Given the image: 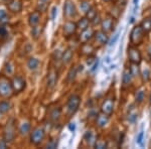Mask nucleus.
<instances>
[{
  "label": "nucleus",
  "mask_w": 151,
  "mask_h": 149,
  "mask_svg": "<svg viewBox=\"0 0 151 149\" xmlns=\"http://www.w3.org/2000/svg\"><path fill=\"white\" fill-rule=\"evenodd\" d=\"M143 38H144V31L141 28V26H136V27H134L130 35L131 42H132L134 45H140L143 41Z\"/></svg>",
  "instance_id": "nucleus-5"
},
{
  "label": "nucleus",
  "mask_w": 151,
  "mask_h": 149,
  "mask_svg": "<svg viewBox=\"0 0 151 149\" xmlns=\"http://www.w3.org/2000/svg\"><path fill=\"white\" fill-rule=\"evenodd\" d=\"M109 117L108 115L104 114V113H100L96 116V124L97 126L100 127V128H103L108 124L109 122Z\"/></svg>",
  "instance_id": "nucleus-15"
},
{
  "label": "nucleus",
  "mask_w": 151,
  "mask_h": 149,
  "mask_svg": "<svg viewBox=\"0 0 151 149\" xmlns=\"http://www.w3.org/2000/svg\"><path fill=\"white\" fill-rule=\"evenodd\" d=\"M94 38H95V41L97 43H99L100 45H104L108 42V35H107V32H105L103 30H99V31H96L94 32Z\"/></svg>",
  "instance_id": "nucleus-13"
},
{
  "label": "nucleus",
  "mask_w": 151,
  "mask_h": 149,
  "mask_svg": "<svg viewBox=\"0 0 151 149\" xmlns=\"http://www.w3.org/2000/svg\"><path fill=\"white\" fill-rule=\"evenodd\" d=\"M130 73H131V75H132V77H136V76H138V74H139V69H138L137 65L133 63V66H131Z\"/></svg>",
  "instance_id": "nucleus-36"
},
{
  "label": "nucleus",
  "mask_w": 151,
  "mask_h": 149,
  "mask_svg": "<svg viewBox=\"0 0 151 149\" xmlns=\"http://www.w3.org/2000/svg\"><path fill=\"white\" fill-rule=\"evenodd\" d=\"M94 50H95L94 46L91 43H87V42L83 43L81 48H80V53L84 55H91L94 53Z\"/></svg>",
  "instance_id": "nucleus-17"
},
{
  "label": "nucleus",
  "mask_w": 151,
  "mask_h": 149,
  "mask_svg": "<svg viewBox=\"0 0 151 149\" xmlns=\"http://www.w3.org/2000/svg\"><path fill=\"white\" fill-rule=\"evenodd\" d=\"M0 117H1V113H0Z\"/></svg>",
  "instance_id": "nucleus-49"
},
{
  "label": "nucleus",
  "mask_w": 151,
  "mask_h": 149,
  "mask_svg": "<svg viewBox=\"0 0 151 149\" xmlns=\"http://www.w3.org/2000/svg\"><path fill=\"white\" fill-rule=\"evenodd\" d=\"M119 35H120V32L118 31V32H117L116 35H114V38H112V40H111V42H110V45H114V43H115L116 41H117V40H118V37H119Z\"/></svg>",
  "instance_id": "nucleus-40"
},
{
  "label": "nucleus",
  "mask_w": 151,
  "mask_h": 149,
  "mask_svg": "<svg viewBox=\"0 0 151 149\" xmlns=\"http://www.w3.org/2000/svg\"><path fill=\"white\" fill-rule=\"evenodd\" d=\"M77 14V9L74 4V2L72 0H67L64 6V15L65 17H74Z\"/></svg>",
  "instance_id": "nucleus-9"
},
{
  "label": "nucleus",
  "mask_w": 151,
  "mask_h": 149,
  "mask_svg": "<svg viewBox=\"0 0 151 149\" xmlns=\"http://www.w3.org/2000/svg\"><path fill=\"white\" fill-rule=\"evenodd\" d=\"M77 68L73 67L72 69L69 71V73H68V77H67V82L68 83H73L74 82V80L76 79V76H77Z\"/></svg>",
  "instance_id": "nucleus-28"
},
{
  "label": "nucleus",
  "mask_w": 151,
  "mask_h": 149,
  "mask_svg": "<svg viewBox=\"0 0 151 149\" xmlns=\"http://www.w3.org/2000/svg\"><path fill=\"white\" fill-rule=\"evenodd\" d=\"M58 71L55 69H50L47 77V90L50 91V90L55 89V87L57 86V83H58Z\"/></svg>",
  "instance_id": "nucleus-7"
},
{
  "label": "nucleus",
  "mask_w": 151,
  "mask_h": 149,
  "mask_svg": "<svg viewBox=\"0 0 151 149\" xmlns=\"http://www.w3.org/2000/svg\"><path fill=\"white\" fill-rule=\"evenodd\" d=\"M16 137V121L13 118L9 119L3 129V139L7 143L13 142Z\"/></svg>",
  "instance_id": "nucleus-1"
},
{
  "label": "nucleus",
  "mask_w": 151,
  "mask_h": 149,
  "mask_svg": "<svg viewBox=\"0 0 151 149\" xmlns=\"http://www.w3.org/2000/svg\"><path fill=\"white\" fill-rule=\"evenodd\" d=\"M41 32H42L41 26H40V25L33 26L32 29H31V36H32L35 40H37V38L41 35Z\"/></svg>",
  "instance_id": "nucleus-27"
},
{
  "label": "nucleus",
  "mask_w": 151,
  "mask_h": 149,
  "mask_svg": "<svg viewBox=\"0 0 151 149\" xmlns=\"http://www.w3.org/2000/svg\"><path fill=\"white\" fill-rule=\"evenodd\" d=\"M143 79H144L145 81H147L148 79H149V71L148 70H145L144 72H143Z\"/></svg>",
  "instance_id": "nucleus-42"
},
{
  "label": "nucleus",
  "mask_w": 151,
  "mask_h": 149,
  "mask_svg": "<svg viewBox=\"0 0 151 149\" xmlns=\"http://www.w3.org/2000/svg\"><path fill=\"white\" fill-rule=\"evenodd\" d=\"M12 89H13V93H21L25 89L26 82L21 76H15L13 79L11 80Z\"/></svg>",
  "instance_id": "nucleus-6"
},
{
  "label": "nucleus",
  "mask_w": 151,
  "mask_h": 149,
  "mask_svg": "<svg viewBox=\"0 0 151 149\" xmlns=\"http://www.w3.org/2000/svg\"><path fill=\"white\" fill-rule=\"evenodd\" d=\"M40 16H41V14H40V10L33 11L32 13H30L28 16V24L31 26V27L38 25L40 22Z\"/></svg>",
  "instance_id": "nucleus-14"
},
{
  "label": "nucleus",
  "mask_w": 151,
  "mask_h": 149,
  "mask_svg": "<svg viewBox=\"0 0 151 149\" xmlns=\"http://www.w3.org/2000/svg\"><path fill=\"white\" fill-rule=\"evenodd\" d=\"M86 14H87L86 17L89 19L90 21H92L97 15H98V12H97V9L95 8V7H91V8L86 12Z\"/></svg>",
  "instance_id": "nucleus-29"
},
{
  "label": "nucleus",
  "mask_w": 151,
  "mask_h": 149,
  "mask_svg": "<svg viewBox=\"0 0 151 149\" xmlns=\"http://www.w3.org/2000/svg\"><path fill=\"white\" fill-rule=\"evenodd\" d=\"M143 136H144V133H143V132H140V133H139V135H138V137H137V142L139 143V144L142 143Z\"/></svg>",
  "instance_id": "nucleus-41"
},
{
  "label": "nucleus",
  "mask_w": 151,
  "mask_h": 149,
  "mask_svg": "<svg viewBox=\"0 0 151 149\" xmlns=\"http://www.w3.org/2000/svg\"><path fill=\"white\" fill-rule=\"evenodd\" d=\"M7 8L12 13H19L22 10V0H8Z\"/></svg>",
  "instance_id": "nucleus-10"
},
{
  "label": "nucleus",
  "mask_w": 151,
  "mask_h": 149,
  "mask_svg": "<svg viewBox=\"0 0 151 149\" xmlns=\"http://www.w3.org/2000/svg\"><path fill=\"white\" fill-rule=\"evenodd\" d=\"M89 24H90V20L87 17H83L78 21L77 23V27L80 29L81 31L86 30L87 28H89Z\"/></svg>",
  "instance_id": "nucleus-22"
},
{
  "label": "nucleus",
  "mask_w": 151,
  "mask_h": 149,
  "mask_svg": "<svg viewBox=\"0 0 151 149\" xmlns=\"http://www.w3.org/2000/svg\"><path fill=\"white\" fill-rule=\"evenodd\" d=\"M77 23H75L74 21H67L64 25H63V32L65 36H70L75 35L77 31Z\"/></svg>",
  "instance_id": "nucleus-11"
},
{
  "label": "nucleus",
  "mask_w": 151,
  "mask_h": 149,
  "mask_svg": "<svg viewBox=\"0 0 151 149\" xmlns=\"http://www.w3.org/2000/svg\"><path fill=\"white\" fill-rule=\"evenodd\" d=\"M80 103H81V98L78 95H73L69 98L68 100V104H67V108H68V113L69 115H74L76 112L78 111L80 106Z\"/></svg>",
  "instance_id": "nucleus-4"
},
{
  "label": "nucleus",
  "mask_w": 151,
  "mask_h": 149,
  "mask_svg": "<svg viewBox=\"0 0 151 149\" xmlns=\"http://www.w3.org/2000/svg\"><path fill=\"white\" fill-rule=\"evenodd\" d=\"M94 36V31L92 30L91 28H87L86 30L82 31V35L80 36V40H81L83 42H87L90 38H92Z\"/></svg>",
  "instance_id": "nucleus-20"
},
{
  "label": "nucleus",
  "mask_w": 151,
  "mask_h": 149,
  "mask_svg": "<svg viewBox=\"0 0 151 149\" xmlns=\"http://www.w3.org/2000/svg\"><path fill=\"white\" fill-rule=\"evenodd\" d=\"M113 110H114V101L112 99H106L103 102L101 107L102 113L108 115V116H111L112 113H113Z\"/></svg>",
  "instance_id": "nucleus-12"
},
{
  "label": "nucleus",
  "mask_w": 151,
  "mask_h": 149,
  "mask_svg": "<svg viewBox=\"0 0 151 149\" xmlns=\"http://www.w3.org/2000/svg\"><path fill=\"white\" fill-rule=\"evenodd\" d=\"M8 35V31L5 27V24L0 23V40H4Z\"/></svg>",
  "instance_id": "nucleus-32"
},
{
  "label": "nucleus",
  "mask_w": 151,
  "mask_h": 149,
  "mask_svg": "<svg viewBox=\"0 0 151 149\" xmlns=\"http://www.w3.org/2000/svg\"><path fill=\"white\" fill-rule=\"evenodd\" d=\"M30 129H31V125L28 121L22 122V123L20 124V126L18 127V133L20 134L21 136H25L30 132Z\"/></svg>",
  "instance_id": "nucleus-18"
},
{
  "label": "nucleus",
  "mask_w": 151,
  "mask_h": 149,
  "mask_svg": "<svg viewBox=\"0 0 151 149\" xmlns=\"http://www.w3.org/2000/svg\"><path fill=\"white\" fill-rule=\"evenodd\" d=\"M11 109V104L9 101H1L0 102V113L1 114H6L10 111Z\"/></svg>",
  "instance_id": "nucleus-23"
},
{
  "label": "nucleus",
  "mask_w": 151,
  "mask_h": 149,
  "mask_svg": "<svg viewBox=\"0 0 151 149\" xmlns=\"http://www.w3.org/2000/svg\"><path fill=\"white\" fill-rule=\"evenodd\" d=\"M80 7H81V10L82 11L87 12L90 8H91L92 6H91V4H90L88 1H82L81 4H80Z\"/></svg>",
  "instance_id": "nucleus-34"
},
{
  "label": "nucleus",
  "mask_w": 151,
  "mask_h": 149,
  "mask_svg": "<svg viewBox=\"0 0 151 149\" xmlns=\"http://www.w3.org/2000/svg\"><path fill=\"white\" fill-rule=\"evenodd\" d=\"M69 127H70V130H75V125H74V123H70V125Z\"/></svg>",
  "instance_id": "nucleus-46"
},
{
  "label": "nucleus",
  "mask_w": 151,
  "mask_h": 149,
  "mask_svg": "<svg viewBox=\"0 0 151 149\" xmlns=\"http://www.w3.org/2000/svg\"><path fill=\"white\" fill-rule=\"evenodd\" d=\"M94 146L96 148H99V149L106 148L107 143H106V141H104V140H96V142H95Z\"/></svg>",
  "instance_id": "nucleus-35"
},
{
  "label": "nucleus",
  "mask_w": 151,
  "mask_h": 149,
  "mask_svg": "<svg viewBox=\"0 0 151 149\" xmlns=\"http://www.w3.org/2000/svg\"><path fill=\"white\" fill-rule=\"evenodd\" d=\"M47 1L48 0H38L37 5H38V9H40V11H42L43 9H45V7L47 6Z\"/></svg>",
  "instance_id": "nucleus-37"
},
{
  "label": "nucleus",
  "mask_w": 151,
  "mask_h": 149,
  "mask_svg": "<svg viewBox=\"0 0 151 149\" xmlns=\"http://www.w3.org/2000/svg\"><path fill=\"white\" fill-rule=\"evenodd\" d=\"M136 102L137 103H142L143 100H144V92L142 91V90H140V91H138L136 93Z\"/></svg>",
  "instance_id": "nucleus-33"
},
{
  "label": "nucleus",
  "mask_w": 151,
  "mask_h": 149,
  "mask_svg": "<svg viewBox=\"0 0 151 149\" xmlns=\"http://www.w3.org/2000/svg\"><path fill=\"white\" fill-rule=\"evenodd\" d=\"M45 131L42 127L38 126L33 129L30 132V136H29V141L32 145H40V144L45 140Z\"/></svg>",
  "instance_id": "nucleus-3"
},
{
  "label": "nucleus",
  "mask_w": 151,
  "mask_h": 149,
  "mask_svg": "<svg viewBox=\"0 0 151 149\" xmlns=\"http://www.w3.org/2000/svg\"><path fill=\"white\" fill-rule=\"evenodd\" d=\"M7 147V142L4 139L0 140V148H6Z\"/></svg>",
  "instance_id": "nucleus-44"
},
{
  "label": "nucleus",
  "mask_w": 151,
  "mask_h": 149,
  "mask_svg": "<svg viewBox=\"0 0 151 149\" xmlns=\"http://www.w3.org/2000/svg\"><path fill=\"white\" fill-rule=\"evenodd\" d=\"M13 94L11 81L6 76H0V97L2 98H9Z\"/></svg>",
  "instance_id": "nucleus-2"
},
{
  "label": "nucleus",
  "mask_w": 151,
  "mask_h": 149,
  "mask_svg": "<svg viewBox=\"0 0 151 149\" xmlns=\"http://www.w3.org/2000/svg\"><path fill=\"white\" fill-rule=\"evenodd\" d=\"M104 1H106V2H108V1H110V0H104Z\"/></svg>",
  "instance_id": "nucleus-48"
},
{
  "label": "nucleus",
  "mask_w": 151,
  "mask_h": 149,
  "mask_svg": "<svg viewBox=\"0 0 151 149\" xmlns=\"http://www.w3.org/2000/svg\"><path fill=\"white\" fill-rule=\"evenodd\" d=\"M133 3H134V5H135V6H137V4H138V0H133Z\"/></svg>",
  "instance_id": "nucleus-47"
},
{
  "label": "nucleus",
  "mask_w": 151,
  "mask_h": 149,
  "mask_svg": "<svg viewBox=\"0 0 151 149\" xmlns=\"http://www.w3.org/2000/svg\"><path fill=\"white\" fill-rule=\"evenodd\" d=\"M73 55H74V53H73V50H70V48H68V50L62 55V58H60V60H62V62L64 63L65 65H67V63H70V60H72V58H73Z\"/></svg>",
  "instance_id": "nucleus-21"
},
{
  "label": "nucleus",
  "mask_w": 151,
  "mask_h": 149,
  "mask_svg": "<svg viewBox=\"0 0 151 149\" xmlns=\"http://www.w3.org/2000/svg\"><path fill=\"white\" fill-rule=\"evenodd\" d=\"M131 79H132V75L130 73V70H126L123 73V78H122V82L124 86H127V85L130 84Z\"/></svg>",
  "instance_id": "nucleus-26"
},
{
  "label": "nucleus",
  "mask_w": 151,
  "mask_h": 149,
  "mask_svg": "<svg viewBox=\"0 0 151 149\" xmlns=\"http://www.w3.org/2000/svg\"><path fill=\"white\" fill-rule=\"evenodd\" d=\"M38 66H40V60H38V58H30L28 60L27 67H28L29 70L35 71L38 68Z\"/></svg>",
  "instance_id": "nucleus-24"
},
{
  "label": "nucleus",
  "mask_w": 151,
  "mask_h": 149,
  "mask_svg": "<svg viewBox=\"0 0 151 149\" xmlns=\"http://www.w3.org/2000/svg\"><path fill=\"white\" fill-rule=\"evenodd\" d=\"M92 22H93L94 24H99V23H101V20H100V16H99V14L98 15L95 17L93 20H92Z\"/></svg>",
  "instance_id": "nucleus-43"
},
{
  "label": "nucleus",
  "mask_w": 151,
  "mask_h": 149,
  "mask_svg": "<svg viewBox=\"0 0 151 149\" xmlns=\"http://www.w3.org/2000/svg\"><path fill=\"white\" fill-rule=\"evenodd\" d=\"M57 11H58V9H57V7L55 6H53L52 8V19H55V15H57Z\"/></svg>",
  "instance_id": "nucleus-39"
},
{
  "label": "nucleus",
  "mask_w": 151,
  "mask_h": 149,
  "mask_svg": "<svg viewBox=\"0 0 151 149\" xmlns=\"http://www.w3.org/2000/svg\"><path fill=\"white\" fill-rule=\"evenodd\" d=\"M140 26L144 32H149L151 30V18H144Z\"/></svg>",
  "instance_id": "nucleus-25"
},
{
  "label": "nucleus",
  "mask_w": 151,
  "mask_h": 149,
  "mask_svg": "<svg viewBox=\"0 0 151 149\" xmlns=\"http://www.w3.org/2000/svg\"><path fill=\"white\" fill-rule=\"evenodd\" d=\"M9 21V16L7 15V12L4 9H0V23L5 24Z\"/></svg>",
  "instance_id": "nucleus-30"
},
{
  "label": "nucleus",
  "mask_w": 151,
  "mask_h": 149,
  "mask_svg": "<svg viewBox=\"0 0 151 149\" xmlns=\"http://www.w3.org/2000/svg\"><path fill=\"white\" fill-rule=\"evenodd\" d=\"M128 57L130 62L132 63H135V65H139L141 62V53L134 46L128 48Z\"/></svg>",
  "instance_id": "nucleus-8"
},
{
  "label": "nucleus",
  "mask_w": 151,
  "mask_h": 149,
  "mask_svg": "<svg viewBox=\"0 0 151 149\" xmlns=\"http://www.w3.org/2000/svg\"><path fill=\"white\" fill-rule=\"evenodd\" d=\"M60 115H62V110H60V108L52 109V111H50V121L53 122V123L58 122V120H60Z\"/></svg>",
  "instance_id": "nucleus-19"
},
{
  "label": "nucleus",
  "mask_w": 151,
  "mask_h": 149,
  "mask_svg": "<svg viewBox=\"0 0 151 149\" xmlns=\"http://www.w3.org/2000/svg\"><path fill=\"white\" fill-rule=\"evenodd\" d=\"M84 139L87 141L88 144H90V145H94L95 142H96V140H95V137L93 136V134H92V132H90V131H88L87 133L85 134Z\"/></svg>",
  "instance_id": "nucleus-31"
},
{
  "label": "nucleus",
  "mask_w": 151,
  "mask_h": 149,
  "mask_svg": "<svg viewBox=\"0 0 151 149\" xmlns=\"http://www.w3.org/2000/svg\"><path fill=\"white\" fill-rule=\"evenodd\" d=\"M58 146V141L55 140V139H52V140H50V142L47 144V148H50V149H53V148H57Z\"/></svg>",
  "instance_id": "nucleus-38"
},
{
  "label": "nucleus",
  "mask_w": 151,
  "mask_h": 149,
  "mask_svg": "<svg viewBox=\"0 0 151 149\" xmlns=\"http://www.w3.org/2000/svg\"><path fill=\"white\" fill-rule=\"evenodd\" d=\"M98 63H99V60H98V58H97V60H95V63H94L93 68L91 69V72H94V71H96L97 67H98Z\"/></svg>",
  "instance_id": "nucleus-45"
},
{
  "label": "nucleus",
  "mask_w": 151,
  "mask_h": 149,
  "mask_svg": "<svg viewBox=\"0 0 151 149\" xmlns=\"http://www.w3.org/2000/svg\"><path fill=\"white\" fill-rule=\"evenodd\" d=\"M101 26H102V30L105 32H109L113 29L114 22H113V18L112 17H107L101 20Z\"/></svg>",
  "instance_id": "nucleus-16"
}]
</instances>
